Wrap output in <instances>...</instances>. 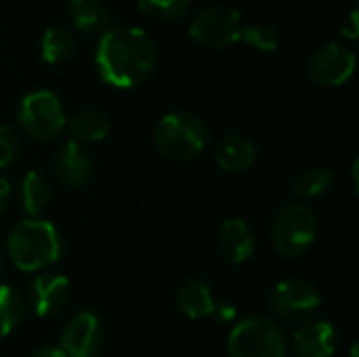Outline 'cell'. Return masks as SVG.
Segmentation results:
<instances>
[{"instance_id":"17","label":"cell","mask_w":359,"mask_h":357,"mask_svg":"<svg viewBox=\"0 0 359 357\" xmlns=\"http://www.w3.org/2000/svg\"><path fill=\"white\" fill-rule=\"evenodd\" d=\"M67 13L74 27L86 34L105 32L111 23V15L101 0H69Z\"/></svg>"},{"instance_id":"1","label":"cell","mask_w":359,"mask_h":357,"mask_svg":"<svg viewBox=\"0 0 359 357\" xmlns=\"http://www.w3.org/2000/svg\"><path fill=\"white\" fill-rule=\"evenodd\" d=\"M97 72L116 88H133L149 78L158 61L151 36L135 25H114L97 44Z\"/></svg>"},{"instance_id":"2","label":"cell","mask_w":359,"mask_h":357,"mask_svg":"<svg viewBox=\"0 0 359 357\" xmlns=\"http://www.w3.org/2000/svg\"><path fill=\"white\" fill-rule=\"evenodd\" d=\"M6 250L17 269L38 271L57 263L61 255V240L48 221L23 219L11 229Z\"/></svg>"},{"instance_id":"25","label":"cell","mask_w":359,"mask_h":357,"mask_svg":"<svg viewBox=\"0 0 359 357\" xmlns=\"http://www.w3.org/2000/svg\"><path fill=\"white\" fill-rule=\"evenodd\" d=\"M21 151V135L15 126L2 124L0 126V168L11 166Z\"/></svg>"},{"instance_id":"27","label":"cell","mask_w":359,"mask_h":357,"mask_svg":"<svg viewBox=\"0 0 359 357\" xmlns=\"http://www.w3.org/2000/svg\"><path fill=\"white\" fill-rule=\"evenodd\" d=\"M8 202H11V183L4 177H0V217L6 213Z\"/></svg>"},{"instance_id":"12","label":"cell","mask_w":359,"mask_h":357,"mask_svg":"<svg viewBox=\"0 0 359 357\" xmlns=\"http://www.w3.org/2000/svg\"><path fill=\"white\" fill-rule=\"evenodd\" d=\"M292 347L299 357H332L337 351V330L330 322H307L297 328Z\"/></svg>"},{"instance_id":"7","label":"cell","mask_w":359,"mask_h":357,"mask_svg":"<svg viewBox=\"0 0 359 357\" xmlns=\"http://www.w3.org/2000/svg\"><path fill=\"white\" fill-rule=\"evenodd\" d=\"M242 17L231 6H206L189 23V36L202 46H229L240 40Z\"/></svg>"},{"instance_id":"16","label":"cell","mask_w":359,"mask_h":357,"mask_svg":"<svg viewBox=\"0 0 359 357\" xmlns=\"http://www.w3.org/2000/svg\"><path fill=\"white\" fill-rule=\"evenodd\" d=\"M215 297L202 280H187L177 290V307L189 320H202L212 314Z\"/></svg>"},{"instance_id":"14","label":"cell","mask_w":359,"mask_h":357,"mask_svg":"<svg viewBox=\"0 0 359 357\" xmlns=\"http://www.w3.org/2000/svg\"><path fill=\"white\" fill-rule=\"evenodd\" d=\"M219 248L225 255V259L236 265L252 259L257 244H255V236H252L248 223L240 217H231V219L223 221V225L219 229Z\"/></svg>"},{"instance_id":"22","label":"cell","mask_w":359,"mask_h":357,"mask_svg":"<svg viewBox=\"0 0 359 357\" xmlns=\"http://www.w3.org/2000/svg\"><path fill=\"white\" fill-rule=\"evenodd\" d=\"M25 316V305L21 295L6 284H0V337L11 335Z\"/></svg>"},{"instance_id":"3","label":"cell","mask_w":359,"mask_h":357,"mask_svg":"<svg viewBox=\"0 0 359 357\" xmlns=\"http://www.w3.org/2000/svg\"><path fill=\"white\" fill-rule=\"evenodd\" d=\"M156 145L166 158L187 162L206 149L208 128L189 112H170L156 126Z\"/></svg>"},{"instance_id":"4","label":"cell","mask_w":359,"mask_h":357,"mask_svg":"<svg viewBox=\"0 0 359 357\" xmlns=\"http://www.w3.org/2000/svg\"><path fill=\"white\" fill-rule=\"evenodd\" d=\"M227 349L229 357H286L288 347L276 322L263 316H250L233 326Z\"/></svg>"},{"instance_id":"18","label":"cell","mask_w":359,"mask_h":357,"mask_svg":"<svg viewBox=\"0 0 359 357\" xmlns=\"http://www.w3.org/2000/svg\"><path fill=\"white\" fill-rule=\"evenodd\" d=\"M67 130L74 143H99L109 135V120L97 109H84L67 120Z\"/></svg>"},{"instance_id":"29","label":"cell","mask_w":359,"mask_h":357,"mask_svg":"<svg viewBox=\"0 0 359 357\" xmlns=\"http://www.w3.org/2000/svg\"><path fill=\"white\" fill-rule=\"evenodd\" d=\"M343 34H345V36H349V38H355V36H358V11H355V8L351 11L349 21H347V25H345Z\"/></svg>"},{"instance_id":"15","label":"cell","mask_w":359,"mask_h":357,"mask_svg":"<svg viewBox=\"0 0 359 357\" xmlns=\"http://www.w3.org/2000/svg\"><path fill=\"white\" fill-rule=\"evenodd\" d=\"M257 160V147L242 135H227L215 147V162L225 173H244Z\"/></svg>"},{"instance_id":"28","label":"cell","mask_w":359,"mask_h":357,"mask_svg":"<svg viewBox=\"0 0 359 357\" xmlns=\"http://www.w3.org/2000/svg\"><path fill=\"white\" fill-rule=\"evenodd\" d=\"M32 357H67L63 353V349L59 345H44L40 349H36Z\"/></svg>"},{"instance_id":"5","label":"cell","mask_w":359,"mask_h":357,"mask_svg":"<svg viewBox=\"0 0 359 357\" xmlns=\"http://www.w3.org/2000/svg\"><path fill=\"white\" fill-rule=\"evenodd\" d=\"M318 238V221L309 206L301 202L284 204L273 219V246L282 257L305 255Z\"/></svg>"},{"instance_id":"20","label":"cell","mask_w":359,"mask_h":357,"mask_svg":"<svg viewBox=\"0 0 359 357\" xmlns=\"http://www.w3.org/2000/svg\"><path fill=\"white\" fill-rule=\"evenodd\" d=\"M76 38L63 25H50L44 29L40 40V53L46 63H61L74 55Z\"/></svg>"},{"instance_id":"9","label":"cell","mask_w":359,"mask_h":357,"mask_svg":"<svg viewBox=\"0 0 359 357\" xmlns=\"http://www.w3.org/2000/svg\"><path fill=\"white\" fill-rule=\"evenodd\" d=\"M353 72L355 53L341 42H328L320 46L309 61V74L313 82L322 86H341L353 76Z\"/></svg>"},{"instance_id":"26","label":"cell","mask_w":359,"mask_h":357,"mask_svg":"<svg viewBox=\"0 0 359 357\" xmlns=\"http://www.w3.org/2000/svg\"><path fill=\"white\" fill-rule=\"evenodd\" d=\"M217 322H221V324H229V322H233L236 318H238V309L231 305V303H215V307H212V314H210Z\"/></svg>"},{"instance_id":"10","label":"cell","mask_w":359,"mask_h":357,"mask_svg":"<svg viewBox=\"0 0 359 357\" xmlns=\"http://www.w3.org/2000/svg\"><path fill=\"white\" fill-rule=\"evenodd\" d=\"M63 353L67 357H97L101 349V322L93 311H80L61 335Z\"/></svg>"},{"instance_id":"21","label":"cell","mask_w":359,"mask_h":357,"mask_svg":"<svg viewBox=\"0 0 359 357\" xmlns=\"http://www.w3.org/2000/svg\"><path fill=\"white\" fill-rule=\"evenodd\" d=\"M334 185V173L330 168H322V166H316V168H307L303 170L294 183H292V189L299 198L303 200H311V198H320L324 194H328Z\"/></svg>"},{"instance_id":"6","label":"cell","mask_w":359,"mask_h":357,"mask_svg":"<svg viewBox=\"0 0 359 357\" xmlns=\"http://www.w3.org/2000/svg\"><path fill=\"white\" fill-rule=\"evenodd\" d=\"M19 124L36 141L55 139L67 124L61 101L50 90H34L19 103Z\"/></svg>"},{"instance_id":"24","label":"cell","mask_w":359,"mask_h":357,"mask_svg":"<svg viewBox=\"0 0 359 357\" xmlns=\"http://www.w3.org/2000/svg\"><path fill=\"white\" fill-rule=\"evenodd\" d=\"M240 38L246 44H250L252 48L263 50V53H271L280 44L278 29L273 25H269V23H248V25H242Z\"/></svg>"},{"instance_id":"13","label":"cell","mask_w":359,"mask_h":357,"mask_svg":"<svg viewBox=\"0 0 359 357\" xmlns=\"http://www.w3.org/2000/svg\"><path fill=\"white\" fill-rule=\"evenodd\" d=\"M53 170L63 185L82 187L90 179L93 162L80 143L69 141L57 151V156L53 160Z\"/></svg>"},{"instance_id":"11","label":"cell","mask_w":359,"mask_h":357,"mask_svg":"<svg viewBox=\"0 0 359 357\" xmlns=\"http://www.w3.org/2000/svg\"><path fill=\"white\" fill-rule=\"evenodd\" d=\"M69 299V280L57 274H44L34 280L29 290V305L36 316L48 318L63 309Z\"/></svg>"},{"instance_id":"23","label":"cell","mask_w":359,"mask_h":357,"mask_svg":"<svg viewBox=\"0 0 359 357\" xmlns=\"http://www.w3.org/2000/svg\"><path fill=\"white\" fill-rule=\"evenodd\" d=\"M137 4L145 17L164 23L181 19L189 8V0H137Z\"/></svg>"},{"instance_id":"19","label":"cell","mask_w":359,"mask_h":357,"mask_svg":"<svg viewBox=\"0 0 359 357\" xmlns=\"http://www.w3.org/2000/svg\"><path fill=\"white\" fill-rule=\"evenodd\" d=\"M48 202H50V183H48V179L38 170H29L21 181L23 210L29 215V219H36L38 215H42V210L48 206Z\"/></svg>"},{"instance_id":"8","label":"cell","mask_w":359,"mask_h":357,"mask_svg":"<svg viewBox=\"0 0 359 357\" xmlns=\"http://www.w3.org/2000/svg\"><path fill=\"white\" fill-rule=\"evenodd\" d=\"M320 303V292L301 278H286L271 292L273 311L288 322L309 318L313 311H318Z\"/></svg>"}]
</instances>
